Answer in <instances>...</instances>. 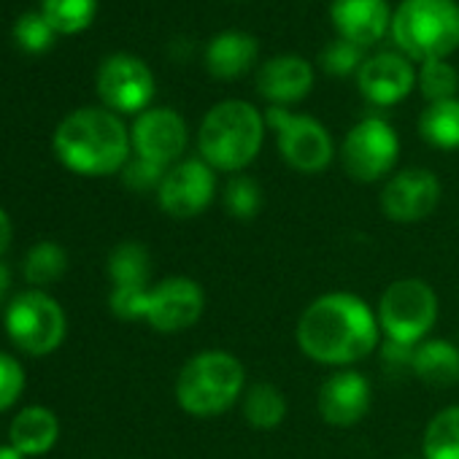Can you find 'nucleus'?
Here are the masks:
<instances>
[{
	"mask_svg": "<svg viewBox=\"0 0 459 459\" xmlns=\"http://www.w3.org/2000/svg\"><path fill=\"white\" fill-rule=\"evenodd\" d=\"M376 308L354 292H327L311 300L295 327L298 349L330 368H351L381 343Z\"/></svg>",
	"mask_w": 459,
	"mask_h": 459,
	"instance_id": "nucleus-1",
	"label": "nucleus"
},
{
	"mask_svg": "<svg viewBox=\"0 0 459 459\" xmlns=\"http://www.w3.org/2000/svg\"><path fill=\"white\" fill-rule=\"evenodd\" d=\"M55 157L79 176H111L130 162V130L108 108L71 111L55 130Z\"/></svg>",
	"mask_w": 459,
	"mask_h": 459,
	"instance_id": "nucleus-2",
	"label": "nucleus"
},
{
	"mask_svg": "<svg viewBox=\"0 0 459 459\" xmlns=\"http://www.w3.org/2000/svg\"><path fill=\"white\" fill-rule=\"evenodd\" d=\"M247 386V368L236 354L205 349L189 357L178 370L176 403L195 419H213L241 403Z\"/></svg>",
	"mask_w": 459,
	"mask_h": 459,
	"instance_id": "nucleus-3",
	"label": "nucleus"
},
{
	"mask_svg": "<svg viewBox=\"0 0 459 459\" xmlns=\"http://www.w3.org/2000/svg\"><path fill=\"white\" fill-rule=\"evenodd\" d=\"M265 117L247 100L216 103L200 122L197 152L205 165L221 173H241L263 149Z\"/></svg>",
	"mask_w": 459,
	"mask_h": 459,
	"instance_id": "nucleus-4",
	"label": "nucleus"
},
{
	"mask_svg": "<svg viewBox=\"0 0 459 459\" xmlns=\"http://www.w3.org/2000/svg\"><path fill=\"white\" fill-rule=\"evenodd\" d=\"M108 306L125 322H146L152 330L173 335L195 327L205 311V292L189 276H168L149 290H111Z\"/></svg>",
	"mask_w": 459,
	"mask_h": 459,
	"instance_id": "nucleus-5",
	"label": "nucleus"
},
{
	"mask_svg": "<svg viewBox=\"0 0 459 459\" xmlns=\"http://www.w3.org/2000/svg\"><path fill=\"white\" fill-rule=\"evenodd\" d=\"M392 39L405 57L443 60L459 49L456 0H403L392 14Z\"/></svg>",
	"mask_w": 459,
	"mask_h": 459,
	"instance_id": "nucleus-6",
	"label": "nucleus"
},
{
	"mask_svg": "<svg viewBox=\"0 0 459 459\" xmlns=\"http://www.w3.org/2000/svg\"><path fill=\"white\" fill-rule=\"evenodd\" d=\"M376 316L384 341L419 346L437 322V295L424 279H397L381 292Z\"/></svg>",
	"mask_w": 459,
	"mask_h": 459,
	"instance_id": "nucleus-7",
	"label": "nucleus"
},
{
	"mask_svg": "<svg viewBox=\"0 0 459 459\" xmlns=\"http://www.w3.org/2000/svg\"><path fill=\"white\" fill-rule=\"evenodd\" d=\"M4 325L9 341L30 357L57 351L68 330L63 306L44 290H25L14 295L6 306Z\"/></svg>",
	"mask_w": 459,
	"mask_h": 459,
	"instance_id": "nucleus-8",
	"label": "nucleus"
},
{
	"mask_svg": "<svg viewBox=\"0 0 459 459\" xmlns=\"http://www.w3.org/2000/svg\"><path fill=\"white\" fill-rule=\"evenodd\" d=\"M265 125L276 133L279 154L292 170L316 176L333 162L335 146L327 127L319 119L271 106L265 111Z\"/></svg>",
	"mask_w": 459,
	"mask_h": 459,
	"instance_id": "nucleus-9",
	"label": "nucleus"
},
{
	"mask_svg": "<svg viewBox=\"0 0 459 459\" xmlns=\"http://www.w3.org/2000/svg\"><path fill=\"white\" fill-rule=\"evenodd\" d=\"M397 157H400V138L394 127L381 117H365L346 133L341 143L343 170L359 184H373L386 178L397 165Z\"/></svg>",
	"mask_w": 459,
	"mask_h": 459,
	"instance_id": "nucleus-10",
	"label": "nucleus"
},
{
	"mask_svg": "<svg viewBox=\"0 0 459 459\" xmlns=\"http://www.w3.org/2000/svg\"><path fill=\"white\" fill-rule=\"evenodd\" d=\"M95 90L108 111L143 114L154 98V76L141 57L117 52L100 63Z\"/></svg>",
	"mask_w": 459,
	"mask_h": 459,
	"instance_id": "nucleus-11",
	"label": "nucleus"
},
{
	"mask_svg": "<svg viewBox=\"0 0 459 459\" xmlns=\"http://www.w3.org/2000/svg\"><path fill=\"white\" fill-rule=\"evenodd\" d=\"M216 197V170L205 165L200 157L181 160L168 168L160 189L157 203L170 219H195L200 216Z\"/></svg>",
	"mask_w": 459,
	"mask_h": 459,
	"instance_id": "nucleus-12",
	"label": "nucleus"
},
{
	"mask_svg": "<svg viewBox=\"0 0 459 459\" xmlns=\"http://www.w3.org/2000/svg\"><path fill=\"white\" fill-rule=\"evenodd\" d=\"M440 181L427 168H408L386 178L381 189V211L394 224L424 221L440 203Z\"/></svg>",
	"mask_w": 459,
	"mask_h": 459,
	"instance_id": "nucleus-13",
	"label": "nucleus"
},
{
	"mask_svg": "<svg viewBox=\"0 0 459 459\" xmlns=\"http://www.w3.org/2000/svg\"><path fill=\"white\" fill-rule=\"evenodd\" d=\"M130 141L135 157L149 160L160 168H173L176 162H181L189 133L184 117L173 108H146L135 117Z\"/></svg>",
	"mask_w": 459,
	"mask_h": 459,
	"instance_id": "nucleus-14",
	"label": "nucleus"
},
{
	"mask_svg": "<svg viewBox=\"0 0 459 459\" xmlns=\"http://www.w3.org/2000/svg\"><path fill=\"white\" fill-rule=\"evenodd\" d=\"M370 381L365 373L351 370V368H341L335 373H330L325 378V384L319 386V397H316V408L319 416L333 424V427H354L357 421H362L370 411Z\"/></svg>",
	"mask_w": 459,
	"mask_h": 459,
	"instance_id": "nucleus-15",
	"label": "nucleus"
},
{
	"mask_svg": "<svg viewBox=\"0 0 459 459\" xmlns=\"http://www.w3.org/2000/svg\"><path fill=\"white\" fill-rule=\"evenodd\" d=\"M416 84L413 65L405 55L381 52L362 63L357 71V87L362 98L373 106H397L403 103Z\"/></svg>",
	"mask_w": 459,
	"mask_h": 459,
	"instance_id": "nucleus-16",
	"label": "nucleus"
},
{
	"mask_svg": "<svg viewBox=\"0 0 459 459\" xmlns=\"http://www.w3.org/2000/svg\"><path fill=\"white\" fill-rule=\"evenodd\" d=\"M330 17L338 36L362 49L378 44L392 28L386 0H333Z\"/></svg>",
	"mask_w": 459,
	"mask_h": 459,
	"instance_id": "nucleus-17",
	"label": "nucleus"
},
{
	"mask_svg": "<svg viewBox=\"0 0 459 459\" xmlns=\"http://www.w3.org/2000/svg\"><path fill=\"white\" fill-rule=\"evenodd\" d=\"M314 90V68L298 55H276L257 71V92L279 108L300 103Z\"/></svg>",
	"mask_w": 459,
	"mask_h": 459,
	"instance_id": "nucleus-18",
	"label": "nucleus"
},
{
	"mask_svg": "<svg viewBox=\"0 0 459 459\" xmlns=\"http://www.w3.org/2000/svg\"><path fill=\"white\" fill-rule=\"evenodd\" d=\"M260 44L244 30H224L211 39L205 49V68L219 82H233L255 65Z\"/></svg>",
	"mask_w": 459,
	"mask_h": 459,
	"instance_id": "nucleus-19",
	"label": "nucleus"
},
{
	"mask_svg": "<svg viewBox=\"0 0 459 459\" xmlns=\"http://www.w3.org/2000/svg\"><path fill=\"white\" fill-rule=\"evenodd\" d=\"M60 440V421L47 405L22 408L9 427V446L22 456H41L55 448Z\"/></svg>",
	"mask_w": 459,
	"mask_h": 459,
	"instance_id": "nucleus-20",
	"label": "nucleus"
},
{
	"mask_svg": "<svg viewBox=\"0 0 459 459\" xmlns=\"http://www.w3.org/2000/svg\"><path fill=\"white\" fill-rule=\"evenodd\" d=\"M411 373L427 386H454L459 381V343L446 338H427L413 349Z\"/></svg>",
	"mask_w": 459,
	"mask_h": 459,
	"instance_id": "nucleus-21",
	"label": "nucleus"
},
{
	"mask_svg": "<svg viewBox=\"0 0 459 459\" xmlns=\"http://www.w3.org/2000/svg\"><path fill=\"white\" fill-rule=\"evenodd\" d=\"M108 276L114 290H125V292L149 290V279H152L149 249L138 241H122L108 255Z\"/></svg>",
	"mask_w": 459,
	"mask_h": 459,
	"instance_id": "nucleus-22",
	"label": "nucleus"
},
{
	"mask_svg": "<svg viewBox=\"0 0 459 459\" xmlns=\"http://www.w3.org/2000/svg\"><path fill=\"white\" fill-rule=\"evenodd\" d=\"M241 413L255 429H276L287 419V397L276 384H249L241 397Z\"/></svg>",
	"mask_w": 459,
	"mask_h": 459,
	"instance_id": "nucleus-23",
	"label": "nucleus"
},
{
	"mask_svg": "<svg viewBox=\"0 0 459 459\" xmlns=\"http://www.w3.org/2000/svg\"><path fill=\"white\" fill-rule=\"evenodd\" d=\"M419 135L440 152L459 149V98L429 103L419 117Z\"/></svg>",
	"mask_w": 459,
	"mask_h": 459,
	"instance_id": "nucleus-24",
	"label": "nucleus"
},
{
	"mask_svg": "<svg viewBox=\"0 0 459 459\" xmlns=\"http://www.w3.org/2000/svg\"><path fill=\"white\" fill-rule=\"evenodd\" d=\"M424 459H459V405L437 411L421 437Z\"/></svg>",
	"mask_w": 459,
	"mask_h": 459,
	"instance_id": "nucleus-25",
	"label": "nucleus"
},
{
	"mask_svg": "<svg viewBox=\"0 0 459 459\" xmlns=\"http://www.w3.org/2000/svg\"><path fill=\"white\" fill-rule=\"evenodd\" d=\"M39 12L57 36H76L95 22L98 0H41Z\"/></svg>",
	"mask_w": 459,
	"mask_h": 459,
	"instance_id": "nucleus-26",
	"label": "nucleus"
},
{
	"mask_svg": "<svg viewBox=\"0 0 459 459\" xmlns=\"http://www.w3.org/2000/svg\"><path fill=\"white\" fill-rule=\"evenodd\" d=\"M65 271H68V255L55 241L36 244L25 257V279L28 284H33V290L52 287L65 276Z\"/></svg>",
	"mask_w": 459,
	"mask_h": 459,
	"instance_id": "nucleus-27",
	"label": "nucleus"
},
{
	"mask_svg": "<svg viewBox=\"0 0 459 459\" xmlns=\"http://www.w3.org/2000/svg\"><path fill=\"white\" fill-rule=\"evenodd\" d=\"M221 203H224V211L233 219L252 221L263 208V189L252 176L236 173L221 189Z\"/></svg>",
	"mask_w": 459,
	"mask_h": 459,
	"instance_id": "nucleus-28",
	"label": "nucleus"
},
{
	"mask_svg": "<svg viewBox=\"0 0 459 459\" xmlns=\"http://www.w3.org/2000/svg\"><path fill=\"white\" fill-rule=\"evenodd\" d=\"M419 90L429 103H440V100H451L459 92V74L454 65H448L446 60H429L421 63V71L416 74Z\"/></svg>",
	"mask_w": 459,
	"mask_h": 459,
	"instance_id": "nucleus-29",
	"label": "nucleus"
},
{
	"mask_svg": "<svg viewBox=\"0 0 459 459\" xmlns=\"http://www.w3.org/2000/svg\"><path fill=\"white\" fill-rule=\"evenodd\" d=\"M17 47L28 55H44L52 49L57 33L52 30V25L47 22V17L41 12H25L20 14V20L14 22V30H12Z\"/></svg>",
	"mask_w": 459,
	"mask_h": 459,
	"instance_id": "nucleus-30",
	"label": "nucleus"
},
{
	"mask_svg": "<svg viewBox=\"0 0 459 459\" xmlns=\"http://www.w3.org/2000/svg\"><path fill=\"white\" fill-rule=\"evenodd\" d=\"M365 63L362 57V47L351 44V41H333L322 55H319V65L330 74V76H349L354 71H359Z\"/></svg>",
	"mask_w": 459,
	"mask_h": 459,
	"instance_id": "nucleus-31",
	"label": "nucleus"
},
{
	"mask_svg": "<svg viewBox=\"0 0 459 459\" xmlns=\"http://www.w3.org/2000/svg\"><path fill=\"white\" fill-rule=\"evenodd\" d=\"M25 389V370L20 359L0 351V413L9 411Z\"/></svg>",
	"mask_w": 459,
	"mask_h": 459,
	"instance_id": "nucleus-32",
	"label": "nucleus"
},
{
	"mask_svg": "<svg viewBox=\"0 0 459 459\" xmlns=\"http://www.w3.org/2000/svg\"><path fill=\"white\" fill-rule=\"evenodd\" d=\"M168 168H160L149 160H141V157H133L125 168H122V181L125 186L135 189V192H149V189H160L162 178H165Z\"/></svg>",
	"mask_w": 459,
	"mask_h": 459,
	"instance_id": "nucleus-33",
	"label": "nucleus"
},
{
	"mask_svg": "<svg viewBox=\"0 0 459 459\" xmlns=\"http://www.w3.org/2000/svg\"><path fill=\"white\" fill-rule=\"evenodd\" d=\"M12 236H14V227H12V219H9V213L0 208V257L6 255V249H9V244H12Z\"/></svg>",
	"mask_w": 459,
	"mask_h": 459,
	"instance_id": "nucleus-34",
	"label": "nucleus"
},
{
	"mask_svg": "<svg viewBox=\"0 0 459 459\" xmlns=\"http://www.w3.org/2000/svg\"><path fill=\"white\" fill-rule=\"evenodd\" d=\"M0 459H28V456H22L17 448H12V446H0Z\"/></svg>",
	"mask_w": 459,
	"mask_h": 459,
	"instance_id": "nucleus-35",
	"label": "nucleus"
},
{
	"mask_svg": "<svg viewBox=\"0 0 459 459\" xmlns=\"http://www.w3.org/2000/svg\"><path fill=\"white\" fill-rule=\"evenodd\" d=\"M4 292H6V290H4V287H0V303H4Z\"/></svg>",
	"mask_w": 459,
	"mask_h": 459,
	"instance_id": "nucleus-36",
	"label": "nucleus"
}]
</instances>
